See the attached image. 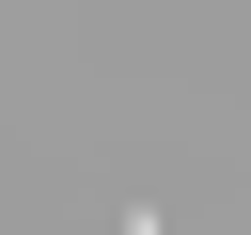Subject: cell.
Here are the masks:
<instances>
[{
  "instance_id": "cell-1",
  "label": "cell",
  "mask_w": 251,
  "mask_h": 235,
  "mask_svg": "<svg viewBox=\"0 0 251 235\" xmlns=\"http://www.w3.org/2000/svg\"><path fill=\"white\" fill-rule=\"evenodd\" d=\"M126 235H173V219H126Z\"/></svg>"
}]
</instances>
